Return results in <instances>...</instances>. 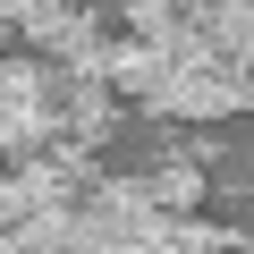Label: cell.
I'll return each mask as SVG.
<instances>
[{
	"mask_svg": "<svg viewBox=\"0 0 254 254\" xmlns=\"http://www.w3.org/2000/svg\"><path fill=\"white\" fill-rule=\"evenodd\" d=\"M161 254H246V237H237V229H212V220H187V212H178Z\"/></svg>",
	"mask_w": 254,
	"mask_h": 254,
	"instance_id": "obj_4",
	"label": "cell"
},
{
	"mask_svg": "<svg viewBox=\"0 0 254 254\" xmlns=\"http://www.w3.org/2000/svg\"><path fill=\"white\" fill-rule=\"evenodd\" d=\"M0 254H17V229H0Z\"/></svg>",
	"mask_w": 254,
	"mask_h": 254,
	"instance_id": "obj_5",
	"label": "cell"
},
{
	"mask_svg": "<svg viewBox=\"0 0 254 254\" xmlns=\"http://www.w3.org/2000/svg\"><path fill=\"white\" fill-rule=\"evenodd\" d=\"M144 110L153 119H229V110H246V68H161Z\"/></svg>",
	"mask_w": 254,
	"mask_h": 254,
	"instance_id": "obj_1",
	"label": "cell"
},
{
	"mask_svg": "<svg viewBox=\"0 0 254 254\" xmlns=\"http://www.w3.org/2000/svg\"><path fill=\"white\" fill-rule=\"evenodd\" d=\"M0 26H17L26 43H43L60 68L93 43V9H51V0H17V9H0Z\"/></svg>",
	"mask_w": 254,
	"mask_h": 254,
	"instance_id": "obj_2",
	"label": "cell"
},
{
	"mask_svg": "<svg viewBox=\"0 0 254 254\" xmlns=\"http://www.w3.org/2000/svg\"><path fill=\"white\" fill-rule=\"evenodd\" d=\"M144 195H153L161 212H187V203L203 195V161H195V153H170V161L144 178Z\"/></svg>",
	"mask_w": 254,
	"mask_h": 254,
	"instance_id": "obj_3",
	"label": "cell"
}]
</instances>
